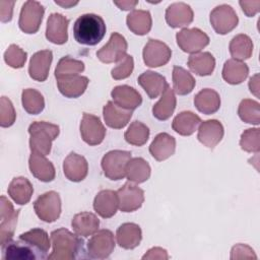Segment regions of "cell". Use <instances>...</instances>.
<instances>
[{
	"instance_id": "obj_1",
	"label": "cell",
	"mask_w": 260,
	"mask_h": 260,
	"mask_svg": "<svg viewBox=\"0 0 260 260\" xmlns=\"http://www.w3.org/2000/svg\"><path fill=\"white\" fill-rule=\"evenodd\" d=\"M105 35V21L98 14H82L74 22L73 36L75 41L81 45L94 46L104 39Z\"/></svg>"
},
{
	"instance_id": "obj_2",
	"label": "cell",
	"mask_w": 260,
	"mask_h": 260,
	"mask_svg": "<svg viewBox=\"0 0 260 260\" xmlns=\"http://www.w3.org/2000/svg\"><path fill=\"white\" fill-rule=\"evenodd\" d=\"M53 251L48 255L49 260H72L82 250V240L70 231L61 228L51 233Z\"/></svg>"
},
{
	"instance_id": "obj_3",
	"label": "cell",
	"mask_w": 260,
	"mask_h": 260,
	"mask_svg": "<svg viewBox=\"0 0 260 260\" xmlns=\"http://www.w3.org/2000/svg\"><path fill=\"white\" fill-rule=\"evenodd\" d=\"M60 132V128L56 124L45 121L34 122L28 127L29 148L31 152L48 155L51 151L52 142Z\"/></svg>"
},
{
	"instance_id": "obj_4",
	"label": "cell",
	"mask_w": 260,
	"mask_h": 260,
	"mask_svg": "<svg viewBox=\"0 0 260 260\" xmlns=\"http://www.w3.org/2000/svg\"><path fill=\"white\" fill-rule=\"evenodd\" d=\"M131 158V152L126 150H111L102 158V169L104 175L113 181H118L126 177V165Z\"/></svg>"
},
{
	"instance_id": "obj_5",
	"label": "cell",
	"mask_w": 260,
	"mask_h": 260,
	"mask_svg": "<svg viewBox=\"0 0 260 260\" xmlns=\"http://www.w3.org/2000/svg\"><path fill=\"white\" fill-rule=\"evenodd\" d=\"M34 209L41 220L54 222L61 214V198L55 191L46 192L34 202Z\"/></svg>"
},
{
	"instance_id": "obj_6",
	"label": "cell",
	"mask_w": 260,
	"mask_h": 260,
	"mask_svg": "<svg viewBox=\"0 0 260 260\" xmlns=\"http://www.w3.org/2000/svg\"><path fill=\"white\" fill-rule=\"evenodd\" d=\"M44 6L38 1H26L20 10L18 25L25 34H36L43 20Z\"/></svg>"
},
{
	"instance_id": "obj_7",
	"label": "cell",
	"mask_w": 260,
	"mask_h": 260,
	"mask_svg": "<svg viewBox=\"0 0 260 260\" xmlns=\"http://www.w3.org/2000/svg\"><path fill=\"white\" fill-rule=\"evenodd\" d=\"M176 40L179 48L191 55L199 53L209 44V37L197 27L181 29L177 32Z\"/></svg>"
},
{
	"instance_id": "obj_8",
	"label": "cell",
	"mask_w": 260,
	"mask_h": 260,
	"mask_svg": "<svg viewBox=\"0 0 260 260\" xmlns=\"http://www.w3.org/2000/svg\"><path fill=\"white\" fill-rule=\"evenodd\" d=\"M115 249L114 235L110 230H100L87 242V253L93 259H106Z\"/></svg>"
},
{
	"instance_id": "obj_9",
	"label": "cell",
	"mask_w": 260,
	"mask_h": 260,
	"mask_svg": "<svg viewBox=\"0 0 260 260\" xmlns=\"http://www.w3.org/2000/svg\"><path fill=\"white\" fill-rule=\"evenodd\" d=\"M209 20L215 32L219 35H226L232 31L239 22L236 11L228 4H221L213 8Z\"/></svg>"
},
{
	"instance_id": "obj_10",
	"label": "cell",
	"mask_w": 260,
	"mask_h": 260,
	"mask_svg": "<svg viewBox=\"0 0 260 260\" xmlns=\"http://www.w3.org/2000/svg\"><path fill=\"white\" fill-rule=\"evenodd\" d=\"M19 210H14L12 203L5 197L0 199V244L12 240L17 224Z\"/></svg>"
},
{
	"instance_id": "obj_11",
	"label": "cell",
	"mask_w": 260,
	"mask_h": 260,
	"mask_svg": "<svg viewBox=\"0 0 260 260\" xmlns=\"http://www.w3.org/2000/svg\"><path fill=\"white\" fill-rule=\"evenodd\" d=\"M1 249L3 260H35L38 258L44 259L36 248L19 238L17 241L10 240L4 243L1 245Z\"/></svg>"
},
{
	"instance_id": "obj_12",
	"label": "cell",
	"mask_w": 260,
	"mask_h": 260,
	"mask_svg": "<svg viewBox=\"0 0 260 260\" xmlns=\"http://www.w3.org/2000/svg\"><path fill=\"white\" fill-rule=\"evenodd\" d=\"M80 134L85 143L94 146L103 142L106 136V128L99 117L83 113L80 122Z\"/></svg>"
},
{
	"instance_id": "obj_13",
	"label": "cell",
	"mask_w": 260,
	"mask_h": 260,
	"mask_svg": "<svg viewBox=\"0 0 260 260\" xmlns=\"http://www.w3.org/2000/svg\"><path fill=\"white\" fill-rule=\"evenodd\" d=\"M142 56L146 66L155 68L164 66L170 61L172 51L164 42L149 39L143 48Z\"/></svg>"
},
{
	"instance_id": "obj_14",
	"label": "cell",
	"mask_w": 260,
	"mask_h": 260,
	"mask_svg": "<svg viewBox=\"0 0 260 260\" xmlns=\"http://www.w3.org/2000/svg\"><path fill=\"white\" fill-rule=\"evenodd\" d=\"M127 48L126 39L119 32H113L108 43L96 52V57L103 63H117L126 55Z\"/></svg>"
},
{
	"instance_id": "obj_15",
	"label": "cell",
	"mask_w": 260,
	"mask_h": 260,
	"mask_svg": "<svg viewBox=\"0 0 260 260\" xmlns=\"http://www.w3.org/2000/svg\"><path fill=\"white\" fill-rule=\"evenodd\" d=\"M119 209L123 212H132L140 208L144 201V192L131 182L125 183L117 191Z\"/></svg>"
},
{
	"instance_id": "obj_16",
	"label": "cell",
	"mask_w": 260,
	"mask_h": 260,
	"mask_svg": "<svg viewBox=\"0 0 260 260\" xmlns=\"http://www.w3.org/2000/svg\"><path fill=\"white\" fill-rule=\"evenodd\" d=\"M69 20L60 13H51L49 15L46 27V38L53 44L63 45L68 40Z\"/></svg>"
},
{
	"instance_id": "obj_17",
	"label": "cell",
	"mask_w": 260,
	"mask_h": 260,
	"mask_svg": "<svg viewBox=\"0 0 260 260\" xmlns=\"http://www.w3.org/2000/svg\"><path fill=\"white\" fill-rule=\"evenodd\" d=\"M224 134L222 124L215 119L201 122L198 129V140L208 148H214L222 139Z\"/></svg>"
},
{
	"instance_id": "obj_18",
	"label": "cell",
	"mask_w": 260,
	"mask_h": 260,
	"mask_svg": "<svg viewBox=\"0 0 260 260\" xmlns=\"http://www.w3.org/2000/svg\"><path fill=\"white\" fill-rule=\"evenodd\" d=\"M53 60V53L50 50H42L35 53L29 61L28 74L36 81L43 82L48 78L49 70Z\"/></svg>"
},
{
	"instance_id": "obj_19",
	"label": "cell",
	"mask_w": 260,
	"mask_h": 260,
	"mask_svg": "<svg viewBox=\"0 0 260 260\" xmlns=\"http://www.w3.org/2000/svg\"><path fill=\"white\" fill-rule=\"evenodd\" d=\"M194 18L190 5L184 2H175L168 6L166 10V21L171 27L188 26Z\"/></svg>"
},
{
	"instance_id": "obj_20",
	"label": "cell",
	"mask_w": 260,
	"mask_h": 260,
	"mask_svg": "<svg viewBox=\"0 0 260 260\" xmlns=\"http://www.w3.org/2000/svg\"><path fill=\"white\" fill-rule=\"evenodd\" d=\"M111 95L113 102L125 110L133 111L142 103L141 94L134 87L129 85L115 86L111 91Z\"/></svg>"
},
{
	"instance_id": "obj_21",
	"label": "cell",
	"mask_w": 260,
	"mask_h": 260,
	"mask_svg": "<svg viewBox=\"0 0 260 260\" xmlns=\"http://www.w3.org/2000/svg\"><path fill=\"white\" fill-rule=\"evenodd\" d=\"M63 172L69 181L80 182L87 176L88 164L82 155L71 152L63 161Z\"/></svg>"
},
{
	"instance_id": "obj_22",
	"label": "cell",
	"mask_w": 260,
	"mask_h": 260,
	"mask_svg": "<svg viewBox=\"0 0 260 260\" xmlns=\"http://www.w3.org/2000/svg\"><path fill=\"white\" fill-rule=\"evenodd\" d=\"M119 208V199L117 191L102 190L93 200V209L103 218H110L114 216Z\"/></svg>"
},
{
	"instance_id": "obj_23",
	"label": "cell",
	"mask_w": 260,
	"mask_h": 260,
	"mask_svg": "<svg viewBox=\"0 0 260 260\" xmlns=\"http://www.w3.org/2000/svg\"><path fill=\"white\" fill-rule=\"evenodd\" d=\"M106 124L114 129L124 128L132 117V111L125 110L117 106L113 101H109L103 109Z\"/></svg>"
},
{
	"instance_id": "obj_24",
	"label": "cell",
	"mask_w": 260,
	"mask_h": 260,
	"mask_svg": "<svg viewBox=\"0 0 260 260\" xmlns=\"http://www.w3.org/2000/svg\"><path fill=\"white\" fill-rule=\"evenodd\" d=\"M28 167L32 176L42 182H51L55 179V168L43 154L31 152L28 158Z\"/></svg>"
},
{
	"instance_id": "obj_25",
	"label": "cell",
	"mask_w": 260,
	"mask_h": 260,
	"mask_svg": "<svg viewBox=\"0 0 260 260\" xmlns=\"http://www.w3.org/2000/svg\"><path fill=\"white\" fill-rule=\"evenodd\" d=\"M116 239L121 248L127 250L134 249L141 242L142 232L138 224L134 222H125L118 228Z\"/></svg>"
},
{
	"instance_id": "obj_26",
	"label": "cell",
	"mask_w": 260,
	"mask_h": 260,
	"mask_svg": "<svg viewBox=\"0 0 260 260\" xmlns=\"http://www.w3.org/2000/svg\"><path fill=\"white\" fill-rule=\"evenodd\" d=\"M176 149V139L168 133H159L152 140L149 152L154 159L162 161L172 156Z\"/></svg>"
},
{
	"instance_id": "obj_27",
	"label": "cell",
	"mask_w": 260,
	"mask_h": 260,
	"mask_svg": "<svg viewBox=\"0 0 260 260\" xmlns=\"http://www.w3.org/2000/svg\"><path fill=\"white\" fill-rule=\"evenodd\" d=\"M88 82L89 80L86 76L74 75L57 79V86L59 91L64 96L69 99H76L84 93Z\"/></svg>"
},
{
	"instance_id": "obj_28",
	"label": "cell",
	"mask_w": 260,
	"mask_h": 260,
	"mask_svg": "<svg viewBox=\"0 0 260 260\" xmlns=\"http://www.w3.org/2000/svg\"><path fill=\"white\" fill-rule=\"evenodd\" d=\"M138 83L150 99L160 95L168 85L166 78L157 72L147 70L138 77Z\"/></svg>"
},
{
	"instance_id": "obj_29",
	"label": "cell",
	"mask_w": 260,
	"mask_h": 260,
	"mask_svg": "<svg viewBox=\"0 0 260 260\" xmlns=\"http://www.w3.org/2000/svg\"><path fill=\"white\" fill-rule=\"evenodd\" d=\"M71 225L76 235L87 238L99 231L100 220L94 213L84 211L73 216Z\"/></svg>"
},
{
	"instance_id": "obj_30",
	"label": "cell",
	"mask_w": 260,
	"mask_h": 260,
	"mask_svg": "<svg viewBox=\"0 0 260 260\" xmlns=\"http://www.w3.org/2000/svg\"><path fill=\"white\" fill-rule=\"evenodd\" d=\"M32 193L34 187L31 183L24 177L13 178L8 186V195L15 203L19 205L28 203Z\"/></svg>"
},
{
	"instance_id": "obj_31",
	"label": "cell",
	"mask_w": 260,
	"mask_h": 260,
	"mask_svg": "<svg viewBox=\"0 0 260 260\" xmlns=\"http://www.w3.org/2000/svg\"><path fill=\"white\" fill-rule=\"evenodd\" d=\"M200 123L201 119L199 116L191 111H183L174 118L172 128L182 136H190L197 130Z\"/></svg>"
},
{
	"instance_id": "obj_32",
	"label": "cell",
	"mask_w": 260,
	"mask_h": 260,
	"mask_svg": "<svg viewBox=\"0 0 260 260\" xmlns=\"http://www.w3.org/2000/svg\"><path fill=\"white\" fill-rule=\"evenodd\" d=\"M194 105L196 109L205 115L214 114L219 110L220 96L214 89H201L194 98Z\"/></svg>"
},
{
	"instance_id": "obj_33",
	"label": "cell",
	"mask_w": 260,
	"mask_h": 260,
	"mask_svg": "<svg viewBox=\"0 0 260 260\" xmlns=\"http://www.w3.org/2000/svg\"><path fill=\"white\" fill-rule=\"evenodd\" d=\"M126 23L133 34L144 36L150 31L152 19L149 11L135 9L127 15Z\"/></svg>"
},
{
	"instance_id": "obj_34",
	"label": "cell",
	"mask_w": 260,
	"mask_h": 260,
	"mask_svg": "<svg viewBox=\"0 0 260 260\" xmlns=\"http://www.w3.org/2000/svg\"><path fill=\"white\" fill-rule=\"evenodd\" d=\"M176 95L173 88L168 84L164 92L160 94L159 101L152 108V115L160 121L168 120L176 109Z\"/></svg>"
},
{
	"instance_id": "obj_35",
	"label": "cell",
	"mask_w": 260,
	"mask_h": 260,
	"mask_svg": "<svg viewBox=\"0 0 260 260\" xmlns=\"http://www.w3.org/2000/svg\"><path fill=\"white\" fill-rule=\"evenodd\" d=\"M188 67L199 76H207L215 68V59L209 52L192 54L188 59Z\"/></svg>"
},
{
	"instance_id": "obj_36",
	"label": "cell",
	"mask_w": 260,
	"mask_h": 260,
	"mask_svg": "<svg viewBox=\"0 0 260 260\" xmlns=\"http://www.w3.org/2000/svg\"><path fill=\"white\" fill-rule=\"evenodd\" d=\"M249 74V67L243 61L229 59L222 68V78L230 84L242 83Z\"/></svg>"
},
{
	"instance_id": "obj_37",
	"label": "cell",
	"mask_w": 260,
	"mask_h": 260,
	"mask_svg": "<svg viewBox=\"0 0 260 260\" xmlns=\"http://www.w3.org/2000/svg\"><path fill=\"white\" fill-rule=\"evenodd\" d=\"M150 173V166L142 157L130 158L126 165V178L129 182L143 183L149 179Z\"/></svg>"
},
{
	"instance_id": "obj_38",
	"label": "cell",
	"mask_w": 260,
	"mask_h": 260,
	"mask_svg": "<svg viewBox=\"0 0 260 260\" xmlns=\"http://www.w3.org/2000/svg\"><path fill=\"white\" fill-rule=\"evenodd\" d=\"M173 90L179 95H186L190 93L195 87L196 81L193 75L180 66L173 68Z\"/></svg>"
},
{
	"instance_id": "obj_39",
	"label": "cell",
	"mask_w": 260,
	"mask_h": 260,
	"mask_svg": "<svg viewBox=\"0 0 260 260\" xmlns=\"http://www.w3.org/2000/svg\"><path fill=\"white\" fill-rule=\"evenodd\" d=\"M229 49L233 59L244 61L252 56L253 42L247 35L240 34L232 39Z\"/></svg>"
},
{
	"instance_id": "obj_40",
	"label": "cell",
	"mask_w": 260,
	"mask_h": 260,
	"mask_svg": "<svg viewBox=\"0 0 260 260\" xmlns=\"http://www.w3.org/2000/svg\"><path fill=\"white\" fill-rule=\"evenodd\" d=\"M19 239L25 241L36 248L43 258H47V253L51 247V242L46 231L42 229H32L19 236Z\"/></svg>"
},
{
	"instance_id": "obj_41",
	"label": "cell",
	"mask_w": 260,
	"mask_h": 260,
	"mask_svg": "<svg viewBox=\"0 0 260 260\" xmlns=\"http://www.w3.org/2000/svg\"><path fill=\"white\" fill-rule=\"evenodd\" d=\"M84 70V63L70 56L62 57L55 68V77L57 79L78 75Z\"/></svg>"
},
{
	"instance_id": "obj_42",
	"label": "cell",
	"mask_w": 260,
	"mask_h": 260,
	"mask_svg": "<svg viewBox=\"0 0 260 260\" xmlns=\"http://www.w3.org/2000/svg\"><path fill=\"white\" fill-rule=\"evenodd\" d=\"M21 102L23 109L30 115H38L45 108L43 94L34 88H25L22 90Z\"/></svg>"
},
{
	"instance_id": "obj_43",
	"label": "cell",
	"mask_w": 260,
	"mask_h": 260,
	"mask_svg": "<svg viewBox=\"0 0 260 260\" xmlns=\"http://www.w3.org/2000/svg\"><path fill=\"white\" fill-rule=\"evenodd\" d=\"M238 115L245 123L258 125L260 123L259 103L250 99L242 100L238 108Z\"/></svg>"
},
{
	"instance_id": "obj_44",
	"label": "cell",
	"mask_w": 260,
	"mask_h": 260,
	"mask_svg": "<svg viewBox=\"0 0 260 260\" xmlns=\"http://www.w3.org/2000/svg\"><path fill=\"white\" fill-rule=\"evenodd\" d=\"M148 137H149L148 127L139 121L132 122L124 134L125 140L129 144L135 145V146L144 145L148 140Z\"/></svg>"
},
{
	"instance_id": "obj_45",
	"label": "cell",
	"mask_w": 260,
	"mask_h": 260,
	"mask_svg": "<svg viewBox=\"0 0 260 260\" xmlns=\"http://www.w3.org/2000/svg\"><path fill=\"white\" fill-rule=\"evenodd\" d=\"M240 146L247 152H258L260 150V129H246L241 135Z\"/></svg>"
},
{
	"instance_id": "obj_46",
	"label": "cell",
	"mask_w": 260,
	"mask_h": 260,
	"mask_svg": "<svg viewBox=\"0 0 260 260\" xmlns=\"http://www.w3.org/2000/svg\"><path fill=\"white\" fill-rule=\"evenodd\" d=\"M27 54L19 46L12 44L4 53V61L12 68H21L25 64Z\"/></svg>"
},
{
	"instance_id": "obj_47",
	"label": "cell",
	"mask_w": 260,
	"mask_h": 260,
	"mask_svg": "<svg viewBox=\"0 0 260 260\" xmlns=\"http://www.w3.org/2000/svg\"><path fill=\"white\" fill-rule=\"evenodd\" d=\"M16 113L11 101L6 96H1L0 100V125L1 127H10L14 124Z\"/></svg>"
},
{
	"instance_id": "obj_48",
	"label": "cell",
	"mask_w": 260,
	"mask_h": 260,
	"mask_svg": "<svg viewBox=\"0 0 260 260\" xmlns=\"http://www.w3.org/2000/svg\"><path fill=\"white\" fill-rule=\"evenodd\" d=\"M134 69V60L130 55H125L122 60H120L116 67L111 71V75L115 80H121L129 77Z\"/></svg>"
},
{
	"instance_id": "obj_49",
	"label": "cell",
	"mask_w": 260,
	"mask_h": 260,
	"mask_svg": "<svg viewBox=\"0 0 260 260\" xmlns=\"http://www.w3.org/2000/svg\"><path fill=\"white\" fill-rule=\"evenodd\" d=\"M254 250L245 244H237L232 248L231 259H256Z\"/></svg>"
},
{
	"instance_id": "obj_50",
	"label": "cell",
	"mask_w": 260,
	"mask_h": 260,
	"mask_svg": "<svg viewBox=\"0 0 260 260\" xmlns=\"http://www.w3.org/2000/svg\"><path fill=\"white\" fill-rule=\"evenodd\" d=\"M14 1H0V18L2 22H8L12 19Z\"/></svg>"
},
{
	"instance_id": "obj_51",
	"label": "cell",
	"mask_w": 260,
	"mask_h": 260,
	"mask_svg": "<svg viewBox=\"0 0 260 260\" xmlns=\"http://www.w3.org/2000/svg\"><path fill=\"white\" fill-rule=\"evenodd\" d=\"M239 4L243 12L249 17L254 16L260 9V1H240Z\"/></svg>"
},
{
	"instance_id": "obj_52",
	"label": "cell",
	"mask_w": 260,
	"mask_h": 260,
	"mask_svg": "<svg viewBox=\"0 0 260 260\" xmlns=\"http://www.w3.org/2000/svg\"><path fill=\"white\" fill-rule=\"evenodd\" d=\"M169 258V255H168V252L167 250L160 248V247H153L151 249H149L147 251V253H145L143 256H142V259L145 260V259H159V260H167Z\"/></svg>"
},
{
	"instance_id": "obj_53",
	"label": "cell",
	"mask_w": 260,
	"mask_h": 260,
	"mask_svg": "<svg viewBox=\"0 0 260 260\" xmlns=\"http://www.w3.org/2000/svg\"><path fill=\"white\" fill-rule=\"evenodd\" d=\"M249 88H250V91L255 96H257V98L259 96V74H255L254 76H252L250 78Z\"/></svg>"
},
{
	"instance_id": "obj_54",
	"label": "cell",
	"mask_w": 260,
	"mask_h": 260,
	"mask_svg": "<svg viewBox=\"0 0 260 260\" xmlns=\"http://www.w3.org/2000/svg\"><path fill=\"white\" fill-rule=\"evenodd\" d=\"M114 4H116L121 10H130L138 4V1H114Z\"/></svg>"
},
{
	"instance_id": "obj_55",
	"label": "cell",
	"mask_w": 260,
	"mask_h": 260,
	"mask_svg": "<svg viewBox=\"0 0 260 260\" xmlns=\"http://www.w3.org/2000/svg\"><path fill=\"white\" fill-rule=\"evenodd\" d=\"M55 3L57 4V5H60V6H62V7H65V8H70L71 6H74V5H76L78 2H72V1H69V2H61V1H55Z\"/></svg>"
}]
</instances>
